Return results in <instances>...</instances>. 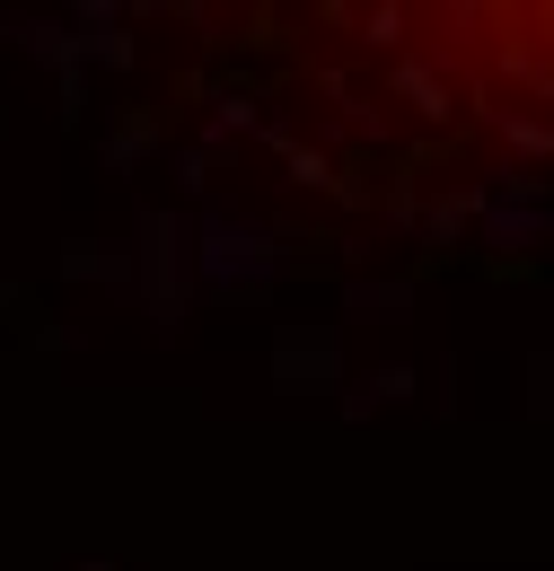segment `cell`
Returning a JSON list of instances; mask_svg holds the SVG:
<instances>
[{"label": "cell", "instance_id": "1", "mask_svg": "<svg viewBox=\"0 0 554 571\" xmlns=\"http://www.w3.org/2000/svg\"><path fill=\"white\" fill-rule=\"evenodd\" d=\"M273 378L300 387V378H334V343L326 335H282L273 343Z\"/></svg>", "mask_w": 554, "mask_h": 571}, {"label": "cell", "instance_id": "2", "mask_svg": "<svg viewBox=\"0 0 554 571\" xmlns=\"http://www.w3.org/2000/svg\"><path fill=\"white\" fill-rule=\"evenodd\" d=\"M396 89H405L423 114H449V98H441V80H432V71H396Z\"/></svg>", "mask_w": 554, "mask_h": 571}]
</instances>
